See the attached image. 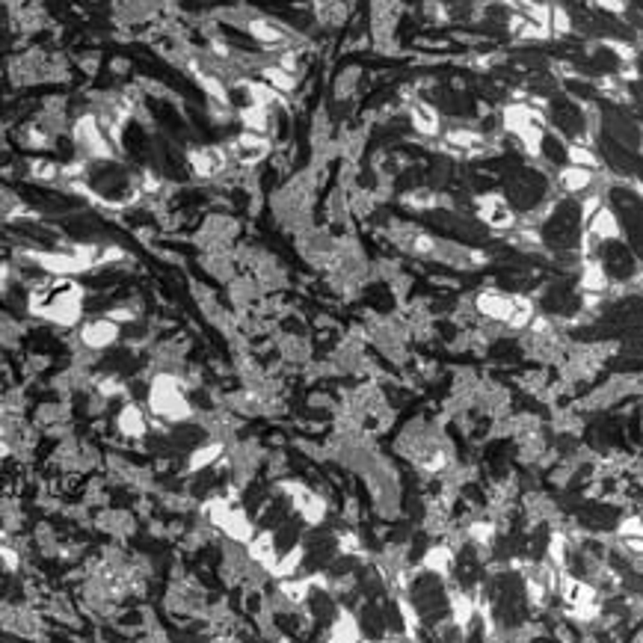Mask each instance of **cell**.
<instances>
[{
  "mask_svg": "<svg viewBox=\"0 0 643 643\" xmlns=\"http://www.w3.org/2000/svg\"><path fill=\"white\" fill-rule=\"evenodd\" d=\"M584 223H587V237H596V240H605L608 243V240H617L623 235L620 220L614 217V211L605 208V205L596 208Z\"/></svg>",
  "mask_w": 643,
  "mask_h": 643,
  "instance_id": "obj_10",
  "label": "cell"
},
{
  "mask_svg": "<svg viewBox=\"0 0 643 643\" xmlns=\"http://www.w3.org/2000/svg\"><path fill=\"white\" fill-rule=\"evenodd\" d=\"M421 566H424V572L439 575V578H448L451 570L456 566L454 548H451L448 543H439V545H433V548H427V555L421 558Z\"/></svg>",
  "mask_w": 643,
  "mask_h": 643,
  "instance_id": "obj_13",
  "label": "cell"
},
{
  "mask_svg": "<svg viewBox=\"0 0 643 643\" xmlns=\"http://www.w3.org/2000/svg\"><path fill=\"white\" fill-rule=\"evenodd\" d=\"M223 442H205V445H199L193 454H190V471H205L211 468L213 463H220L223 459Z\"/></svg>",
  "mask_w": 643,
  "mask_h": 643,
  "instance_id": "obj_16",
  "label": "cell"
},
{
  "mask_svg": "<svg viewBox=\"0 0 643 643\" xmlns=\"http://www.w3.org/2000/svg\"><path fill=\"white\" fill-rule=\"evenodd\" d=\"M240 122H243V125H247V131L264 134V131H267V107L249 104L247 110H240Z\"/></svg>",
  "mask_w": 643,
  "mask_h": 643,
  "instance_id": "obj_20",
  "label": "cell"
},
{
  "mask_svg": "<svg viewBox=\"0 0 643 643\" xmlns=\"http://www.w3.org/2000/svg\"><path fill=\"white\" fill-rule=\"evenodd\" d=\"M448 143L456 146V148H463V151H474V148L483 146V136L474 134V131H451L448 134Z\"/></svg>",
  "mask_w": 643,
  "mask_h": 643,
  "instance_id": "obj_22",
  "label": "cell"
},
{
  "mask_svg": "<svg viewBox=\"0 0 643 643\" xmlns=\"http://www.w3.org/2000/svg\"><path fill=\"white\" fill-rule=\"evenodd\" d=\"M148 409L166 424H184L193 418V406L175 374H158L148 386Z\"/></svg>",
  "mask_w": 643,
  "mask_h": 643,
  "instance_id": "obj_2",
  "label": "cell"
},
{
  "mask_svg": "<svg viewBox=\"0 0 643 643\" xmlns=\"http://www.w3.org/2000/svg\"><path fill=\"white\" fill-rule=\"evenodd\" d=\"M548 27L555 30L558 36H566L572 30V21H570V15H566V9H560V6H551L548 9Z\"/></svg>",
  "mask_w": 643,
  "mask_h": 643,
  "instance_id": "obj_25",
  "label": "cell"
},
{
  "mask_svg": "<svg viewBox=\"0 0 643 643\" xmlns=\"http://www.w3.org/2000/svg\"><path fill=\"white\" fill-rule=\"evenodd\" d=\"M566 155H570V163H575V166H587V170L599 166V158H596L593 151L587 146H581V143H572L570 148H566Z\"/></svg>",
  "mask_w": 643,
  "mask_h": 643,
  "instance_id": "obj_23",
  "label": "cell"
},
{
  "mask_svg": "<svg viewBox=\"0 0 643 643\" xmlns=\"http://www.w3.org/2000/svg\"><path fill=\"white\" fill-rule=\"evenodd\" d=\"M33 261L45 270V273H51L57 276V279H74V276H81L86 273L89 267L78 258V252L74 249H57V252H33L30 255Z\"/></svg>",
  "mask_w": 643,
  "mask_h": 643,
  "instance_id": "obj_4",
  "label": "cell"
},
{
  "mask_svg": "<svg viewBox=\"0 0 643 643\" xmlns=\"http://www.w3.org/2000/svg\"><path fill=\"white\" fill-rule=\"evenodd\" d=\"M9 282H12V270L6 264H0V294L9 288Z\"/></svg>",
  "mask_w": 643,
  "mask_h": 643,
  "instance_id": "obj_32",
  "label": "cell"
},
{
  "mask_svg": "<svg viewBox=\"0 0 643 643\" xmlns=\"http://www.w3.org/2000/svg\"><path fill=\"white\" fill-rule=\"evenodd\" d=\"M412 125H415L418 134H427V136H433L439 134V113L433 110L430 104H424V101H415L412 104Z\"/></svg>",
  "mask_w": 643,
  "mask_h": 643,
  "instance_id": "obj_15",
  "label": "cell"
},
{
  "mask_svg": "<svg viewBox=\"0 0 643 643\" xmlns=\"http://www.w3.org/2000/svg\"><path fill=\"white\" fill-rule=\"evenodd\" d=\"M478 213H480V220L486 225H492V228H513V223H516V213H513L510 202L504 196H498V193L480 196L478 199Z\"/></svg>",
  "mask_w": 643,
  "mask_h": 643,
  "instance_id": "obj_7",
  "label": "cell"
},
{
  "mask_svg": "<svg viewBox=\"0 0 643 643\" xmlns=\"http://www.w3.org/2000/svg\"><path fill=\"white\" fill-rule=\"evenodd\" d=\"M235 151H237V160L240 163H258L261 158H267L270 143H267L264 134L247 131V134H240L237 140H235Z\"/></svg>",
  "mask_w": 643,
  "mask_h": 643,
  "instance_id": "obj_12",
  "label": "cell"
},
{
  "mask_svg": "<svg viewBox=\"0 0 643 643\" xmlns=\"http://www.w3.org/2000/svg\"><path fill=\"white\" fill-rule=\"evenodd\" d=\"M620 537H623V540H635V537H640V516L623 519V525H620Z\"/></svg>",
  "mask_w": 643,
  "mask_h": 643,
  "instance_id": "obj_29",
  "label": "cell"
},
{
  "mask_svg": "<svg viewBox=\"0 0 643 643\" xmlns=\"http://www.w3.org/2000/svg\"><path fill=\"white\" fill-rule=\"evenodd\" d=\"M362 623L359 617L353 614V610H347V608H338L335 610V620L329 625V640H359L362 637Z\"/></svg>",
  "mask_w": 643,
  "mask_h": 643,
  "instance_id": "obj_14",
  "label": "cell"
},
{
  "mask_svg": "<svg viewBox=\"0 0 643 643\" xmlns=\"http://www.w3.org/2000/svg\"><path fill=\"white\" fill-rule=\"evenodd\" d=\"M74 140H78L92 158H110L113 155V148H110V143H107V136H104L95 116L78 119V125H74Z\"/></svg>",
  "mask_w": 643,
  "mask_h": 643,
  "instance_id": "obj_6",
  "label": "cell"
},
{
  "mask_svg": "<svg viewBox=\"0 0 643 643\" xmlns=\"http://www.w3.org/2000/svg\"><path fill=\"white\" fill-rule=\"evenodd\" d=\"M116 427H119V433L125 439H143L148 433V418L136 403H125L122 412L116 415Z\"/></svg>",
  "mask_w": 643,
  "mask_h": 643,
  "instance_id": "obj_11",
  "label": "cell"
},
{
  "mask_svg": "<svg viewBox=\"0 0 643 643\" xmlns=\"http://www.w3.org/2000/svg\"><path fill=\"white\" fill-rule=\"evenodd\" d=\"M119 341V324L110 317H92L81 324V344L89 350H107Z\"/></svg>",
  "mask_w": 643,
  "mask_h": 643,
  "instance_id": "obj_5",
  "label": "cell"
},
{
  "mask_svg": "<svg viewBox=\"0 0 643 643\" xmlns=\"http://www.w3.org/2000/svg\"><path fill=\"white\" fill-rule=\"evenodd\" d=\"M507 27H510V33H513L516 39H545V36H548V27H543V24H537V21L525 18V15H513Z\"/></svg>",
  "mask_w": 643,
  "mask_h": 643,
  "instance_id": "obj_18",
  "label": "cell"
},
{
  "mask_svg": "<svg viewBox=\"0 0 643 643\" xmlns=\"http://www.w3.org/2000/svg\"><path fill=\"white\" fill-rule=\"evenodd\" d=\"M590 181H593V172L587 170V166H575V163H572V166H566V170L560 172V187L570 190V193L587 190Z\"/></svg>",
  "mask_w": 643,
  "mask_h": 643,
  "instance_id": "obj_17",
  "label": "cell"
},
{
  "mask_svg": "<svg viewBox=\"0 0 643 643\" xmlns=\"http://www.w3.org/2000/svg\"><path fill=\"white\" fill-rule=\"evenodd\" d=\"M0 566H4L6 572H15V570H18V566H21L18 551L9 548V545H0Z\"/></svg>",
  "mask_w": 643,
  "mask_h": 643,
  "instance_id": "obj_27",
  "label": "cell"
},
{
  "mask_svg": "<svg viewBox=\"0 0 643 643\" xmlns=\"http://www.w3.org/2000/svg\"><path fill=\"white\" fill-rule=\"evenodd\" d=\"M510 300H513V294H504L498 288H486L474 297V309H478V314H483L486 320L504 324V317L510 312Z\"/></svg>",
  "mask_w": 643,
  "mask_h": 643,
  "instance_id": "obj_8",
  "label": "cell"
},
{
  "mask_svg": "<svg viewBox=\"0 0 643 643\" xmlns=\"http://www.w3.org/2000/svg\"><path fill=\"white\" fill-rule=\"evenodd\" d=\"M33 175L36 178H45V181H54V178H59V166H54L48 160H36L33 163Z\"/></svg>",
  "mask_w": 643,
  "mask_h": 643,
  "instance_id": "obj_28",
  "label": "cell"
},
{
  "mask_svg": "<svg viewBox=\"0 0 643 643\" xmlns=\"http://www.w3.org/2000/svg\"><path fill=\"white\" fill-rule=\"evenodd\" d=\"M261 74H264V81H267L276 92H290V89L297 86V78H294V74H290L288 69H282V66H267Z\"/></svg>",
  "mask_w": 643,
  "mask_h": 643,
  "instance_id": "obj_19",
  "label": "cell"
},
{
  "mask_svg": "<svg viewBox=\"0 0 643 643\" xmlns=\"http://www.w3.org/2000/svg\"><path fill=\"white\" fill-rule=\"evenodd\" d=\"M504 125L522 140V146L531 151V155H540V148H543V116L533 110V107L510 104L507 110H504Z\"/></svg>",
  "mask_w": 643,
  "mask_h": 643,
  "instance_id": "obj_3",
  "label": "cell"
},
{
  "mask_svg": "<svg viewBox=\"0 0 643 643\" xmlns=\"http://www.w3.org/2000/svg\"><path fill=\"white\" fill-rule=\"evenodd\" d=\"M247 92H249L252 104H258V107H270L276 98H279V92H276L270 83L267 86L264 83H247Z\"/></svg>",
  "mask_w": 643,
  "mask_h": 643,
  "instance_id": "obj_24",
  "label": "cell"
},
{
  "mask_svg": "<svg viewBox=\"0 0 643 643\" xmlns=\"http://www.w3.org/2000/svg\"><path fill=\"white\" fill-rule=\"evenodd\" d=\"M590 6H596V9H605V12H614V15H620V12L625 9V4H623V0H590Z\"/></svg>",
  "mask_w": 643,
  "mask_h": 643,
  "instance_id": "obj_31",
  "label": "cell"
},
{
  "mask_svg": "<svg viewBox=\"0 0 643 643\" xmlns=\"http://www.w3.org/2000/svg\"><path fill=\"white\" fill-rule=\"evenodd\" d=\"M199 83H202L205 89H208V95L213 98V101H220V104H225L228 98H225V86L217 81V78H208V74H199Z\"/></svg>",
  "mask_w": 643,
  "mask_h": 643,
  "instance_id": "obj_26",
  "label": "cell"
},
{
  "mask_svg": "<svg viewBox=\"0 0 643 643\" xmlns=\"http://www.w3.org/2000/svg\"><path fill=\"white\" fill-rule=\"evenodd\" d=\"M86 290L71 279H57L54 285L30 294V312L57 326H78L83 320Z\"/></svg>",
  "mask_w": 643,
  "mask_h": 643,
  "instance_id": "obj_1",
  "label": "cell"
},
{
  "mask_svg": "<svg viewBox=\"0 0 643 643\" xmlns=\"http://www.w3.org/2000/svg\"><path fill=\"white\" fill-rule=\"evenodd\" d=\"M107 317H110V320H116V324L122 326V324H131V320H134L136 314L128 309V305H119V309H110V312H107Z\"/></svg>",
  "mask_w": 643,
  "mask_h": 643,
  "instance_id": "obj_30",
  "label": "cell"
},
{
  "mask_svg": "<svg viewBox=\"0 0 643 643\" xmlns=\"http://www.w3.org/2000/svg\"><path fill=\"white\" fill-rule=\"evenodd\" d=\"M249 33L258 39V42H264V45H279L285 36H282V30H276L273 24L267 21H249Z\"/></svg>",
  "mask_w": 643,
  "mask_h": 643,
  "instance_id": "obj_21",
  "label": "cell"
},
{
  "mask_svg": "<svg viewBox=\"0 0 643 643\" xmlns=\"http://www.w3.org/2000/svg\"><path fill=\"white\" fill-rule=\"evenodd\" d=\"M190 170L199 175V178H213L225 170V151L217 148V146H208V148H193L190 155Z\"/></svg>",
  "mask_w": 643,
  "mask_h": 643,
  "instance_id": "obj_9",
  "label": "cell"
}]
</instances>
